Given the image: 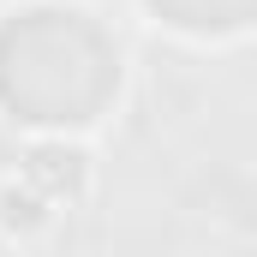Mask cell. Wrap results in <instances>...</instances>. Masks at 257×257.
I'll return each mask as SVG.
<instances>
[{"instance_id":"6da1fadb","label":"cell","mask_w":257,"mask_h":257,"mask_svg":"<svg viewBox=\"0 0 257 257\" xmlns=\"http://www.w3.org/2000/svg\"><path fill=\"white\" fill-rule=\"evenodd\" d=\"M114 90V48L84 12H24L0 30V96L24 120H90Z\"/></svg>"},{"instance_id":"7a4b0ae2","label":"cell","mask_w":257,"mask_h":257,"mask_svg":"<svg viewBox=\"0 0 257 257\" xmlns=\"http://www.w3.org/2000/svg\"><path fill=\"white\" fill-rule=\"evenodd\" d=\"M156 6H168L180 24H239L251 0H156Z\"/></svg>"}]
</instances>
